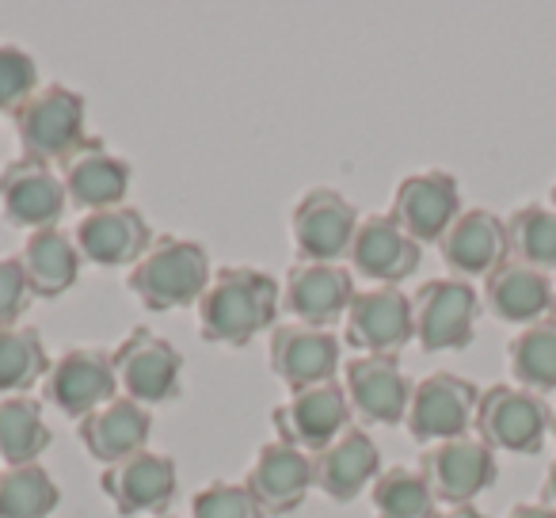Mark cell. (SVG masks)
I'll return each mask as SVG.
<instances>
[{
    "mask_svg": "<svg viewBox=\"0 0 556 518\" xmlns=\"http://www.w3.org/2000/svg\"><path fill=\"white\" fill-rule=\"evenodd\" d=\"M282 305V290L255 267H217L199 298V336L206 343L244 348L267 332Z\"/></svg>",
    "mask_w": 556,
    "mask_h": 518,
    "instance_id": "6da1fadb",
    "label": "cell"
},
{
    "mask_svg": "<svg viewBox=\"0 0 556 518\" xmlns=\"http://www.w3.org/2000/svg\"><path fill=\"white\" fill-rule=\"evenodd\" d=\"M210 255L194 240L156 237L149 252L130 267V290L149 313H172L199 305L210 287Z\"/></svg>",
    "mask_w": 556,
    "mask_h": 518,
    "instance_id": "7a4b0ae2",
    "label": "cell"
},
{
    "mask_svg": "<svg viewBox=\"0 0 556 518\" xmlns=\"http://www.w3.org/2000/svg\"><path fill=\"white\" fill-rule=\"evenodd\" d=\"M85 118H88L85 96L65 85H47L12 115V123H16V138L27 161L65 164L88 141Z\"/></svg>",
    "mask_w": 556,
    "mask_h": 518,
    "instance_id": "3957f363",
    "label": "cell"
},
{
    "mask_svg": "<svg viewBox=\"0 0 556 518\" xmlns=\"http://www.w3.org/2000/svg\"><path fill=\"white\" fill-rule=\"evenodd\" d=\"M477 439L507 454H538L553 431V408L522 386H488L477 404Z\"/></svg>",
    "mask_w": 556,
    "mask_h": 518,
    "instance_id": "277c9868",
    "label": "cell"
},
{
    "mask_svg": "<svg viewBox=\"0 0 556 518\" xmlns=\"http://www.w3.org/2000/svg\"><path fill=\"white\" fill-rule=\"evenodd\" d=\"M477 404H480V389L477 381L462 378V374H427L424 381H416L412 389V404H408V424L412 439L434 446V442H450V439H465L477 424Z\"/></svg>",
    "mask_w": 556,
    "mask_h": 518,
    "instance_id": "5b68a950",
    "label": "cell"
},
{
    "mask_svg": "<svg viewBox=\"0 0 556 518\" xmlns=\"http://www.w3.org/2000/svg\"><path fill=\"white\" fill-rule=\"evenodd\" d=\"M111 363H115V381L123 389V396H130L141 408H153V404H168L184 389V358L172 348L168 340H161L149 328H134L118 351H111Z\"/></svg>",
    "mask_w": 556,
    "mask_h": 518,
    "instance_id": "8992f818",
    "label": "cell"
},
{
    "mask_svg": "<svg viewBox=\"0 0 556 518\" xmlns=\"http://www.w3.org/2000/svg\"><path fill=\"white\" fill-rule=\"evenodd\" d=\"M358 229V210L332 187H313L294 202L290 237L302 264H340L351 255V240Z\"/></svg>",
    "mask_w": 556,
    "mask_h": 518,
    "instance_id": "52a82bcc",
    "label": "cell"
},
{
    "mask_svg": "<svg viewBox=\"0 0 556 518\" xmlns=\"http://www.w3.org/2000/svg\"><path fill=\"white\" fill-rule=\"evenodd\" d=\"M416 313V340L427 355L462 351L477 336L480 294L465 279H431L412 298Z\"/></svg>",
    "mask_w": 556,
    "mask_h": 518,
    "instance_id": "ba28073f",
    "label": "cell"
},
{
    "mask_svg": "<svg viewBox=\"0 0 556 518\" xmlns=\"http://www.w3.org/2000/svg\"><path fill=\"white\" fill-rule=\"evenodd\" d=\"M351 416L355 412H351L348 389L336 381H320V386L298 389L287 404H278L270 412V424H275L278 442L305 450V454H320L348 431Z\"/></svg>",
    "mask_w": 556,
    "mask_h": 518,
    "instance_id": "9c48e42d",
    "label": "cell"
},
{
    "mask_svg": "<svg viewBox=\"0 0 556 518\" xmlns=\"http://www.w3.org/2000/svg\"><path fill=\"white\" fill-rule=\"evenodd\" d=\"M419 472L431 484L434 500L446 503V507H465L495 484L500 465H495L492 446H484L477 434H465V439L427 446L424 457H419Z\"/></svg>",
    "mask_w": 556,
    "mask_h": 518,
    "instance_id": "30bf717a",
    "label": "cell"
},
{
    "mask_svg": "<svg viewBox=\"0 0 556 518\" xmlns=\"http://www.w3.org/2000/svg\"><path fill=\"white\" fill-rule=\"evenodd\" d=\"M42 396L62 416L77 419V424L85 416H92V412H100L103 404H111L118 396L111 351L70 348L65 355H58V363H50V374L42 381Z\"/></svg>",
    "mask_w": 556,
    "mask_h": 518,
    "instance_id": "8fae6325",
    "label": "cell"
},
{
    "mask_svg": "<svg viewBox=\"0 0 556 518\" xmlns=\"http://www.w3.org/2000/svg\"><path fill=\"white\" fill-rule=\"evenodd\" d=\"M70 210V194H65L62 172H54L42 161H9L0 172V214L16 229L39 232L54 229L62 214Z\"/></svg>",
    "mask_w": 556,
    "mask_h": 518,
    "instance_id": "7c38bea8",
    "label": "cell"
},
{
    "mask_svg": "<svg viewBox=\"0 0 556 518\" xmlns=\"http://www.w3.org/2000/svg\"><path fill=\"white\" fill-rule=\"evenodd\" d=\"M389 217H393L416 244H439L450 225L462 217V187L442 168L404 176L393 191V210H389Z\"/></svg>",
    "mask_w": 556,
    "mask_h": 518,
    "instance_id": "4fadbf2b",
    "label": "cell"
},
{
    "mask_svg": "<svg viewBox=\"0 0 556 518\" xmlns=\"http://www.w3.org/2000/svg\"><path fill=\"white\" fill-rule=\"evenodd\" d=\"M348 343L363 355H401L416 340L412 298L401 287H374L355 294L348 317Z\"/></svg>",
    "mask_w": 556,
    "mask_h": 518,
    "instance_id": "5bb4252c",
    "label": "cell"
},
{
    "mask_svg": "<svg viewBox=\"0 0 556 518\" xmlns=\"http://www.w3.org/2000/svg\"><path fill=\"white\" fill-rule=\"evenodd\" d=\"M103 495L115 503L118 515H156L172 507L179 488L176 462L156 450H141V454L126 457L118 465H108L100 480Z\"/></svg>",
    "mask_w": 556,
    "mask_h": 518,
    "instance_id": "9a60e30c",
    "label": "cell"
},
{
    "mask_svg": "<svg viewBox=\"0 0 556 518\" xmlns=\"http://www.w3.org/2000/svg\"><path fill=\"white\" fill-rule=\"evenodd\" d=\"M343 389H348L351 412L363 424L396 427L408 416L416 381H408V374L401 370V358L396 355H358L348 363Z\"/></svg>",
    "mask_w": 556,
    "mask_h": 518,
    "instance_id": "2e32d148",
    "label": "cell"
},
{
    "mask_svg": "<svg viewBox=\"0 0 556 518\" xmlns=\"http://www.w3.org/2000/svg\"><path fill=\"white\" fill-rule=\"evenodd\" d=\"M267 363L270 374L298 393V389L320 386V381H336V370H340V340H336L332 328L275 325L270 328Z\"/></svg>",
    "mask_w": 556,
    "mask_h": 518,
    "instance_id": "e0dca14e",
    "label": "cell"
},
{
    "mask_svg": "<svg viewBox=\"0 0 556 518\" xmlns=\"http://www.w3.org/2000/svg\"><path fill=\"white\" fill-rule=\"evenodd\" d=\"M77 240L80 260L96 267H134L141 255L153 244V229L141 217V210L134 206H108V210H92L77 222L73 229Z\"/></svg>",
    "mask_w": 556,
    "mask_h": 518,
    "instance_id": "ac0fdd59",
    "label": "cell"
},
{
    "mask_svg": "<svg viewBox=\"0 0 556 518\" xmlns=\"http://www.w3.org/2000/svg\"><path fill=\"white\" fill-rule=\"evenodd\" d=\"M355 275L340 264H294L282 282V309L309 328H328L348 317L355 302Z\"/></svg>",
    "mask_w": 556,
    "mask_h": 518,
    "instance_id": "d6986e66",
    "label": "cell"
},
{
    "mask_svg": "<svg viewBox=\"0 0 556 518\" xmlns=\"http://www.w3.org/2000/svg\"><path fill=\"white\" fill-rule=\"evenodd\" d=\"M419 248L389 214H370L358 222L355 240H351V264L363 279L378 287H401L404 279L419 271Z\"/></svg>",
    "mask_w": 556,
    "mask_h": 518,
    "instance_id": "ffe728a7",
    "label": "cell"
},
{
    "mask_svg": "<svg viewBox=\"0 0 556 518\" xmlns=\"http://www.w3.org/2000/svg\"><path fill=\"white\" fill-rule=\"evenodd\" d=\"M439 252L454 279H488L495 267L510 260L507 222L492 210H462V217L439 240Z\"/></svg>",
    "mask_w": 556,
    "mask_h": 518,
    "instance_id": "44dd1931",
    "label": "cell"
},
{
    "mask_svg": "<svg viewBox=\"0 0 556 518\" xmlns=\"http://www.w3.org/2000/svg\"><path fill=\"white\" fill-rule=\"evenodd\" d=\"M248 492L260 500L263 515H290L305 503L313 488V454L287 442H267L248 469Z\"/></svg>",
    "mask_w": 556,
    "mask_h": 518,
    "instance_id": "7402d4cb",
    "label": "cell"
},
{
    "mask_svg": "<svg viewBox=\"0 0 556 518\" xmlns=\"http://www.w3.org/2000/svg\"><path fill=\"white\" fill-rule=\"evenodd\" d=\"M381 477V450L363 427L351 424L332 446L313 454V488L332 503H351Z\"/></svg>",
    "mask_w": 556,
    "mask_h": 518,
    "instance_id": "603a6c76",
    "label": "cell"
},
{
    "mask_svg": "<svg viewBox=\"0 0 556 518\" xmlns=\"http://www.w3.org/2000/svg\"><path fill=\"white\" fill-rule=\"evenodd\" d=\"M484 309L492 313L500 325H538V320L553 317V279L548 271H538L530 264L507 260L484 279V294H480Z\"/></svg>",
    "mask_w": 556,
    "mask_h": 518,
    "instance_id": "cb8c5ba5",
    "label": "cell"
},
{
    "mask_svg": "<svg viewBox=\"0 0 556 518\" xmlns=\"http://www.w3.org/2000/svg\"><path fill=\"white\" fill-rule=\"evenodd\" d=\"M62 184L70 194V206H80L85 214L108 206H123L130 191V164L115 156L100 138H88L77 153L65 161Z\"/></svg>",
    "mask_w": 556,
    "mask_h": 518,
    "instance_id": "d4e9b609",
    "label": "cell"
},
{
    "mask_svg": "<svg viewBox=\"0 0 556 518\" xmlns=\"http://www.w3.org/2000/svg\"><path fill=\"white\" fill-rule=\"evenodd\" d=\"M149 434H153V416H149V408L134 404L130 396H115L111 404H103L100 412L77 424L80 446L103 465H118L126 457L141 454Z\"/></svg>",
    "mask_w": 556,
    "mask_h": 518,
    "instance_id": "484cf974",
    "label": "cell"
},
{
    "mask_svg": "<svg viewBox=\"0 0 556 518\" xmlns=\"http://www.w3.org/2000/svg\"><path fill=\"white\" fill-rule=\"evenodd\" d=\"M20 264H24L31 298H62L77 287L85 260L77 252V240L54 225V229L27 232L24 248H20Z\"/></svg>",
    "mask_w": 556,
    "mask_h": 518,
    "instance_id": "4316f807",
    "label": "cell"
},
{
    "mask_svg": "<svg viewBox=\"0 0 556 518\" xmlns=\"http://www.w3.org/2000/svg\"><path fill=\"white\" fill-rule=\"evenodd\" d=\"M54 434H50L47 419H42V404L35 396H4L0 401V462L9 465H35L50 450Z\"/></svg>",
    "mask_w": 556,
    "mask_h": 518,
    "instance_id": "83f0119b",
    "label": "cell"
},
{
    "mask_svg": "<svg viewBox=\"0 0 556 518\" xmlns=\"http://www.w3.org/2000/svg\"><path fill=\"white\" fill-rule=\"evenodd\" d=\"M50 355L42 348V336L31 325L0 328V393L24 396L31 386L47 381Z\"/></svg>",
    "mask_w": 556,
    "mask_h": 518,
    "instance_id": "f1b7e54d",
    "label": "cell"
},
{
    "mask_svg": "<svg viewBox=\"0 0 556 518\" xmlns=\"http://www.w3.org/2000/svg\"><path fill=\"white\" fill-rule=\"evenodd\" d=\"M62 488L39 462L0 472V518H54Z\"/></svg>",
    "mask_w": 556,
    "mask_h": 518,
    "instance_id": "f546056e",
    "label": "cell"
},
{
    "mask_svg": "<svg viewBox=\"0 0 556 518\" xmlns=\"http://www.w3.org/2000/svg\"><path fill=\"white\" fill-rule=\"evenodd\" d=\"M510 374L530 393H553L556 389V320L545 317L538 325L522 328L510 340Z\"/></svg>",
    "mask_w": 556,
    "mask_h": 518,
    "instance_id": "4dcf8cb0",
    "label": "cell"
},
{
    "mask_svg": "<svg viewBox=\"0 0 556 518\" xmlns=\"http://www.w3.org/2000/svg\"><path fill=\"white\" fill-rule=\"evenodd\" d=\"M510 260L530 264L538 271H556V210L530 202L507 217Z\"/></svg>",
    "mask_w": 556,
    "mask_h": 518,
    "instance_id": "1f68e13d",
    "label": "cell"
},
{
    "mask_svg": "<svg viewBox=\"0 0 556 518\" xmlns=\"http://www.w3.org/2000/svg\"><path fill=\"white\" fill-rule=\"evenodd\" d=\"M370 503L378 518H434L439 515V500H434L431 484L424 480L419 469H386L370 484Z\"/></svg>",
    "mask_w": 556,
    "mask_h": 518,
    "instance_id": "d6a6232c",
    "label": "cell"
},
{
    "mask_svg": "<svg viewBox=\"0 0 556 518\" xmlns=\"http://www.w3.org/2000/svg\"><path fill=\"white\" fill-rule=\"evenodd\" d=\"M191 518H267L248 484H232V480H214V484L199 488L191 500Z\"/></svg>",
    "mask_w": 556,
    "mask_h": 518,
    "instance_id": "836d02e7",
    "label": "cell"
},
{
    "mask_svg": "<svg viewBox=\"0 0 556 518\" xmlns=\"http://www.w3.org/2000/svg\"><path fill=\"white\" fill-rule=\"evenodd\" d=\"M35 92H39V65H35V58L20 47H0V111L16 115Z\"/></svg>",
    "mask_w": 556,
    "mask_h": 518,
    "instance_id": "e575fe53",
    "label": "cell"
},
{
    "mask_svg": "<svg viewBox=\"0 0 556 518\" xmlns=\"http://www.w3.org/2000/svg\"><path fill=\"white\" fill-rule=\"evenodd\" d=\"M27 302H31V287L20 255H0V328L20 325Z\"/></svg>",
    "mask_w": 556,
    "mask_h": 518,
    "instance_id": "d590c367",
    "label": "cell"
},
{
    "mask_svg": "<svg viewBox=\"0 0 556 518\" xmlns=\"http://www.w3.org/2000/svg\"><path fill=\"white\" fill-rule=\"evenodd\" d=\"M507 518H556V510L548 503H515L507 510Z\"/></svg>",
    "mask_w": 556,
    "mask_h": 518,
    "instance_id": "8d00e7d4",
    "label": "cell"
},
{
    "mask_svg": "<svg viewBox=\"0 0 556 518\" xmlns=\"http://www.w3.org/2000/svg\"><path fill=\"white\" fill-rule=\"evenodd\" d=\"M541 503H548V507L556 510V462L545 469V484H541Z\"/></svg>",
    "mask_w": 556,
    "mask_h": 518,
    "instance_id": "74e56055",
    "label": "cell"
},
{
    "mask_svg": "<svg viewBox=\"0 0 556 518\" xmlns=\"http://www.w3.org/2000/svg\"><path fill=\"white\" fill-rule=\"evenodd\" d=\"M434 518H488V515H480V510L472 507V503H465V507H442Z\"/></svg>",
    "mask_w": 556,
    "mask_h": 518,
    "instance_id": "f35d334b",
    "label": "cell"
},
{
    "mask_svg": "<svg viewBox=\"0 0 556 518\" xmlns=\"http://www.w3.org/2000/svg\"><path fill=\"white\" fill-rule=\"evenodd\" d=\"M548 202H553V210H556V184H553V191H548Z\"/></svg>",
    "mask_w": 556,
    "mask_h": 518,
    "instance_id": "ab89813d",
    "label": "cell"
},
{
    "mask_svg": "<svg viewBox=\"0 0 556 518\" xmlns=\"http://www.w3.org/2000/svg\"><path fill=\"white\" fill-rule=\"evenodd\" d=\"M553 320H556V282H553Z\"/></svg>",
    "mask_w": 556,
    "mask_h": 518,
    "instance_id": "60d3db41",
    "label": "cell"
},
{
    "mask_svg": "<svg viewBox=\"0 0 556 518\" xmlns=\"http://www.w3.org/2000/svg\"><path fill=\"white\" fill-rule=\"evenodd\" d=\"M548 434H553V439H556V412H553V431H548Z\"/></svg>",
    "mask_w": 556,
    "mask_h": 518,
    "instance_id": "b9f144b4",
    "label": "cell"
},
{
    "mask_svg": "<svg viewBox=\"0 0 556 518\" xmlns=\"http://www.w3.org/2000/svg\"><path fill=\"white\" fill-rule=\"evenodd\" d=\"M161 518H172V515H161Z\"/></svg>",
    "mask_w": 556,
    "mask_h": 518,
    "instance_id": "7bdbcfd3",
    "label": "cell"
}]
</instances>
